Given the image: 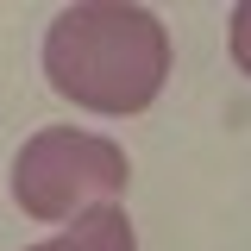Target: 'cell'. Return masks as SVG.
Listing matches in <instances>:
<instances>
[{
    "instance_id": "277c9868",
    "label": "cell",
    "mask_w": 251,
    "mask_h": 251,
    "mask_svg": "<svg viewBox=\"0 0 251 251\" xmlns=\"http://www.w3.org/2000/svg\"><path fill=\"white\" fill-rule=\"evenodd\" d=\"M232 57H239V69L251 75V0L232 13Z\"/></svg>"
},
{
    "instance_id": "6da1fadb",
    "label": "cell",
    "mask_w": 251,
    "mask_h": 251,
    "mask_svg": "<svg viewBox=\"0 0 251 251\" xmlns=\"http://www.w3.org/2000/svg\"><path fill=\"white\" fill-rule=\"evenodd\" d=\"M44 75L88 113H138L170 75V31L157 25V13L126 0L63 6L44 38Z\"/></svg>"
},
{
    "instance_id": "7a4b0ae2",
    "label": "cell",
    "mask_w": 251,
    "mask_h": 251,
    "mask_svg": "<svg viewBox=\"0 0 251 251\" xmlns=\"http://www.w3.org/2000/svg\"><path fill=\"white\" fill-rule=\"evenodd\" d=\"M126 151L100 132H75V126H50L25 138V151L13 157V201L31 220H75L94 207H113L126 188Z\"/></svg>"
},
{
    "instance_id": "3957f363",
    "label": "cell",
    "mask_w": 251,
    "mask_h": 251,
    "mask_svg": "<svg viewBox=\"0 0 251 251\" xmlns=\"http://www.w3.org/2000/svg\"><path fill=\"white\" fill-rule=\"evenodd\" d=\"M31 251H138V239H132V220L120 207H94L69 232H57V239H44V245H31Z\"/></svg>"
}]
</instances>
